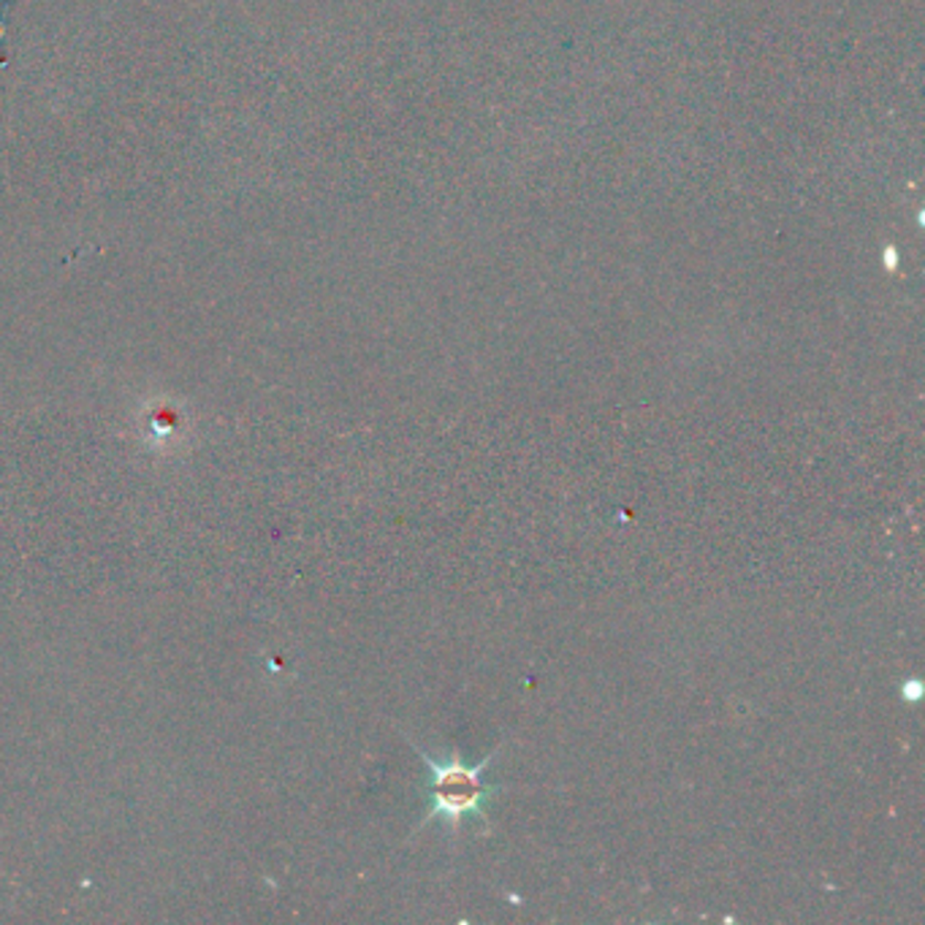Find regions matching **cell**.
Instances as JSON below:
<instances>
[{
    "instance_id": "1",
    "label": "cell",
    "mask_w": 925,
    "mask_h": 925,
    "mask_svg": "<svg viewBox=\"0 0 925 925\" xmlns=\"http://www.w3.org/2000/svg\"><path fill=\"white\" fill-rule=\"evenodd\" d=\"M416 755L429 768V809L423 820L418 822L416 833L432 826V822H440L448 833H456L470 817L488 822L483 803L497 792L507 790V785H488L486 776H483L486 768L497 760L500 749L483 757L475 766L464 763L459 755H445L443 760H434L421 746H416Z\"/></svg>"
}]
</instances>
